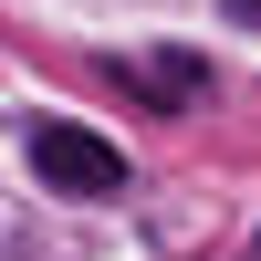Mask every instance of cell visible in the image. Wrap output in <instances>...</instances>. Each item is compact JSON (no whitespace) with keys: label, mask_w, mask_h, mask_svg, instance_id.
Returning <instances> with one entry per match:
<instances>
[{"label":"cell","mask_w":261,"mask_h":261,"mask_svg":"<svg viewBox=\"0 0 261 261\" xmlns=\"http://www.w3.org/2000/svg\"><path fill=\"white\" fill-rule=\"evenodd\" d=\"M32 167H42V188H63V199H115L125 188V146H105L94 125H32Z\"/></svg>","instance_id":"obj_1"},{"label":"cell","mask_w":261,"mask_h":261,"mask_svg":"<svg viewBox=\"0 0 261 261\" xmlns=\"http://www.w3.org/2000/svg\"><path fill=\"white\" fill-rule=\"evenodd\" d=\"M136 94H157V105H188L199 94V63H146V73H125Z\"/></svg>","instance_id":"obj_2"},{"label":"cell","mask_w":261,"mask_h":261,"mask_svg":"<svg viewBox=\"0 0 261 261\" xmlns=\"http://www.w3.org/2000/svg\"><path fill=\"white\" fill-rule=\"evenodd\" d=\"M230 11H241V21H261V0H230Z\"/></svg>","instance_id":"obj_3"}]
</instances>
